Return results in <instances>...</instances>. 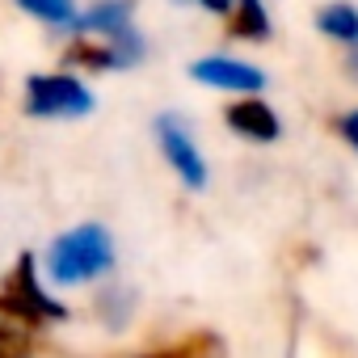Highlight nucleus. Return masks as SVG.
Listing matches in <instances>:
<instances>
[{
	"instance_id": "f257e3e1",
	"label": "nucleus",
	"mask_w": 358,
	"mask_h": 358,
	"mask_svg": "<svg viewBox=\"0 0 358 358\" xmlns=\"http://www.w3.org/2000/svg\"><path fill=\"white\" fill-rule=\"evenodd\" d=\"M47 266H51V278L55 282H85V278H97L114 266V241L101 224H80L72 232H64L51 253H47Z\"/></svg>"
},
{
	"instance_id": "f03ea898",
	"label": "nucleus",
	"mask_w": 358,
	"mask_h": 358,
	"mask_svg": "<svg viewBox=\"0 0 358 358\" xmlns=\"http://www.w3.org/2000/svg\"><path fill=\"white\" fill-rule=\"evenodd\" d=\"M89 110H93V93L72 72H38L26 80L30 118H85Z\"/></svg>"
},
{
	"instance_id": "7ed1b4c3",
	"label": "nucleus",
	"mask_w": 358,
	"mask_h": 358,
	"mask_svg": "<svg viewBox=\"0 0 358 358\" xmlns=\"http://www.w3.org/2000/svg\"><path fill=\"white\" fill-rule=\"evenodd\" d=\"M0 312L30 324V320H59L64 303H55L43 287H38V270H34V253H22L5 291H0Z\"/></svg>"
},
{
	"instance_id": "20e7f679",
	"label": "nucleus",
	"mask_w": 358,
	"mask_h": 358,
	"mask_svg": "<svg viewBox=\"0 0 358 358\" xmlns=\"http://www.w3.org/2000/svg\"><path fill=\"white\" fill-rule=\"evenodd\" d=\"M156 139H160L164 160L177 169V177H182L190 190H203V186H207V160H203V152L194 148L190 131L177 122L173 114H160V118H156Z\"/></svg>"
},
{
	"instance_id": "39448f33",
	"label": "nucleus",
	"mask_w": 358,
	"mask_h": 358,
	"mask_svg": "<svg viewBox=\"0 0 358 358\" xmlns=\"http://www.w3.org/2000/svg\"><path fill=\"white\" fill-rule=\"evenodd\" d=\"M190 76H194L199 85L224 89V93H257V89L266 85L262 68L241 64V59H228V55H207V59L190 64Z\"/></svg>"
},
{
	"instance_id": "423d86ee",
	"label": "nucleus",
	"mask_w": 358,
	"mask_h": 358,
	"mask_svg": "<svg viewBox=\"0 0 358 358\" xmlns=\"http://www.w3.org/2000/svg\"><path fill=\"white\" fill-rule=\"evenodd\" d=\"M228 127L236 131V135H245V139H253V143H274L278 139V114L266 106V101H257V97H245V101H232L228 106Z\"/></svg>"
},
{
	"instance_id": "0eeeda50",
	"label": "nucleus",
	"mask_w": 358,
	"mask_h": 358,
	"mask_svg": "<svg viewBox=\"0 0 358 358\" xmlns=\"http://www.w3.org/2000/svg\"><path fill=\"white\" fill-rule=\"evenodd\" d=\"M127 26H131V0H97V5L76 13V22H72V30L89 34V38H110Z\"/></svg>"
},
{
	"instance_id": "6e6552de",
	"label": "nucleus",
	"mask_w": 358,
	"mask_h": 358,
	"mask_svg": "<svg viewBox=\"0 0 358 358\" xmlns=\"http://www.w3.org/2000/svg\"><path fill=\"white\" fill-rule=\"evenodd\" d=\"M228 30L236 38H249V43H266L270 38V17L262 9V0H232V13H228Z\"/></svg>"
},
{
	"instance_id": "1a4fd4ad",
	"label": "nucleus",
	"mask_w": 358,
	"mask_h": 358,
	"mask_svg": "<svg viewBox=\"0 0 358 358\" xmlns=\"http://www.w3.org/2000/svg\"><path fill=\"white\" fill-rule=\"evenodd\" d=\"M316 26H320V34H329L333 43H358V9L354 5H345V0H333V5H324L320 13H316Z\"/></svg>"
},
{
	"instance_id": "9d476101",
	"label": "nucleus",
	"mask_w": 358,
	"mask_h": 358,
	"mask_svg": "<svg viewBox=\"0 0 358 358\" xmlns=\"http://www.w3.org/2000/svg\"><path fill=\"white\" fill-rule=\"evenodd\" d=\"M17 5L51 30H72L76 22V0H17Z\"/></svg>"
},
{
	"instance_id": "9b49d317",
	"label": "nucleus",
	"mask_w": 358,
	"mask_h": 358,
	"mask_svg": "<svg viewBox=\"0 0 358 358\" xmlns=\"http://www.w3.org/2000/svg\"><path fill=\"white\" fill-rule=\"evenodd\" d=\"M207 350H215L211 337H194L186 345H177V350H164V354H148V358H207Z\"/></svg>"
},
{
	"instance_id": "f8f14e48",
	"label": "nucleus",
	"mask_w": 358,
	"mask_h": 358,
	"mask_svg": "<svg viewBox=\"0 0 358 358\" xmlns=\"http://www.w3.org/2000/svg\"><path fill=\"white\" fill-rule=\"evenodd\" d=\"M337 131H341V139L358 152V110H350V114H341L337 118Z\"/></svg>"
},
{
	"instance_id": "ddd939ff",
	"label": "nucleus",
	"mask_w": 358,
	"mask_h": 358,
	"mask_svg": "<svg viewBox=\"0 0 358 358\" xmlns=\"http://www.w3.org/2000/svg\"><path fill=\"white\" fill-rule=\"evenodd\" d=\"M190 5H199V9H207L215 17H228L232 13V0H190Z\"/></svg>"
},
{
	"instance_id": "4468645a",
	"label": "nucleus",
	"mask_w": 358,
	"mask_h": 358,
	"mask_svg": "<svg viewBox=\"0 0 358 358\" xmlns=\"http://www.w3.org/2000/svg\"><path fill=\"white\" fill-rule=\"evenodd\" d=\"M345 68H350V76L358 80V43H350V51H345Z\"/></svg>"
}]
</instances>
